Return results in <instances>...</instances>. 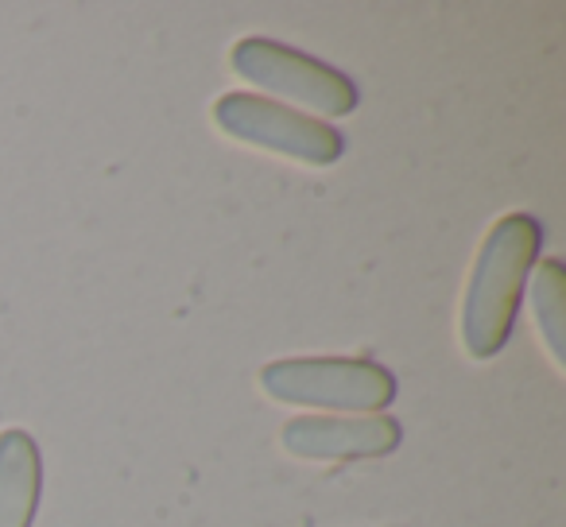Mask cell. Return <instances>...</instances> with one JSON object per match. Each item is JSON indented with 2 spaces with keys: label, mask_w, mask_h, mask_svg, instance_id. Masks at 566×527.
<instances>
[{
  "label": "cell",
  "mask_w": 566,
  "mask_h": 527,
  "mask_svg": "<svg viewBox=\"0 0 566 527\" xmlns=\"http://www.w3.org/2000/svg\"><path fill=\"white\" fill-rule=\"evenodd\" d=\"M539 244L543 229L527 213H504L485 233L462 299V346L470 357L489 361L504 349L524 284L539 264Z\"/></svg>",
  "instance_id": "cell-1"
},
{
  "label": "cell",
  "mask_w": 566,
  "mask_h": 527,
  "mask_svg": "<svg viewBox=\"0 0 566 527\" xmlns=\"http://www.w3.org/2000/svg\"><path fill=\"white\" fill-rule=\"evenodd\" d=\"M260 388L295 408L385 415L396 400V377L369 357H280L260 369Z\"/></svg>",
  "instance_id": "cell-2"
},
{
  "label": "cell",
  "mask_w": 566,
  "mask_h": 527,
  "mask_svg": "<svg viewBox=\"0 0 566 527\" xmlns=\"http://www.w3.org/2000/svg\"><path fill=\"white\" fill-rule=\"evenodd\" d=\"M213 125L249 148H264L272 156L295 164L331 167L346 156V136L326 120L280 105L260 94H226L213 102Z\"/></svg>",
  "instance_id": "cell-3"
},
{
  "label": "cell",
  "mask_w": 566,
  "mask_h": 527,
  "mask_svg": "<svg viewBox=\"0 0 566 527\" xmlns=\"http://www.w3.org/2000/svg\"><path fill=\"white\" fill-rule=\"evenodd\" d=\"M229 63H233L237 78L252 82L256 89H268L275 97H287L303 109L326 113V117H349L357 109V86L349 82V74L334 71V66L318 63L287 43L249 35L233 48Z\"/></svg>",
  "instance_id": "cell-4"
},
{
  "label": "cell",
  "mask_w": 566,
  "mask_h": 527,
  "mask_svg": "<svg viewBox=\"0 0 566 527\" xmlns=\"http://www.w3.org/2000/svg\"><path fill=\"white\" fill-rule=\"evenodd\" d=\"M403 431L392 415H300L287 419L280 442L303 462H365L400 446Z\"/></svg>",
  "instance_id": "cell-5"
},
{
  "label": "cell",
  "mask_w": 566,
  "mask_h": 527,
  "mask_svg": "<svg viewBox=\"0 0 566 527\" xmlns=\"http://www.w3.org/2000/svg\"><path fill=\"white\" fill-rule=\"evenodd\" d=\"M43 493V457L28 431L0 434V527H32Z\"/></svg>",
  "instance_id": "cell-6"
},
{
  "label": "cell",
  "mask_w": 566,
  "mask_h": 527,
  "mask_svg": "<svg viewBox=\"0 0 566 527\" xmlns=\"http://www.w3.org/2000/svg\"><path fill=\"white\" fill-rule=\"evenodd\" d=\"M532 310L539 323L543 346L551 361L563 369L566 365V268L558 260H539L532 280Z\"/></svg>",
  "instance_id": "cell-7"
}]
</instances>
